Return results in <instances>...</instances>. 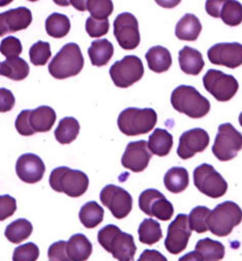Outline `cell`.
Instances as JSON below:
<instances>
[{
	"instance_id": "6da1fadb",
	"label": "cell",
	"mask_w": 242,
	"mask_h": 261,
	"mask_svg": "<svg viewBox=\"0 0 242 261\" xmlns=\"http://www.w3.org/2000/svg\"><path fill=\"white\" fill-rule=\"evenodd\" d=\"M99 245L118 261H132L137 252L133 237L122 232L115 225H107L98 231Z\"/></svg>"
},
{
	"instance_id": "7a4b0ae2",
	"label": "cell",
	"mask_w": 242,
	"mask_h": 261,
	"mask_svg": "<svg viewBox=\"0 0 242 261\" xmlns=\"http://www.w3.org/2000/svg\"><path fill=\"white\" fill-rule=\"evenodd\" d=\"M171 104L176 111L191 118H201L210 111V103L195 87L180 85L173 90Z\"/></svg>"
},
{
	"instance_id": "3957f363",
	"label": "cell",
	"mask_w": 242,
	"mask_h": 261,
	"mask_svg": "<svg viewBox=\"0 0 242 261\" xmlns=\"http://www.w3.org/2000/svg\"><path fill=\"white\" fill-rule=\"evenodd\" d=\"M84 67V57L75 43L64 45L49 63V73L55 79H66L80 74Z\"/></svg>"
},
{
	"instance_id": "277c9868",
	"label": "cell",
	"mask_w": 242,
	"mask_h": 261,
	"mask_svg": "<svg viewBox=\"0 0 242 261\" xmlns=\"http://www.w3.org/2000/svg\"><path fill=\"white\" fill-rule=\"evenodd\" d=\"M157 122V114L151 108H126L117 120L120 132L126 136H139L149 133Z\"/></svg>"
},
{
	"instance_id": "5b68a950",
	"label": "cell",
	"mask_w": 242,
	"mask_h": 261,
	"mask_svg": "<svg viewBox=\"0 0 242 261\" xmlns=\"http://www.w3.org/2000/svg\"><path fill=\"white\" fill-rule=\"evenodd\" d=\"M49 181L54 191L64 193L73 198L84 195L89 186L88 176L84 172L65 166L55 168L51 172Z\"/></svg>"
},
{
	"instance_id": "8992f818",
	"label": "cell",
	"mask_w": 242,
	"mask_h": 261,
	"mask_svg": "<svg viewBox=\"0 0 242 261\" xmlns=\"http://www.w3.org/2000/svg\"><path fill=\"white\" fill-rule=\"evenodd\" d=\"M242 221V211L238 204L232 201L220 203L210 212L208 230L217 237H228Z\"/></svg>"
},
{
	"instance_id": "52a82bcc",
	"label": "cell",
	"mask_w": 242,
	"mask_h": 261,
	"mask_svg": "<svg viewBox=\"0 0 242 261\" xmlns=\"http://www.w3.org/2000/svg\"><path fill=\"white\" fill-rule=\"evenodd\" d=\"M144 75L142 60L135 55H127L116 61L110 69V76L117 87L127 88L140 81Z\"/></svg>"
},
{
	"instance_id": "ba28073f",
	"label": "cell",
	"mask_w": 242,
	"mask_h": 261,
	"mask_svg": "<svg viewBox=\"0 0 242 261\" xmlns=\"http://www.w3.org/2000/svg\"><path fill=\"white\" fill-rule=\"evenodd\" d=\"M194 182L197 189L211 198H221L228 190L225 178L209 164H202L194 170Z\"/></svg>"
},
{
	"instance_id": "9c48e42d",
	"label": "cell",
	"mask_w": 242,
	"mask_h": 261,
	"mask_svg": "<svg viewBox=\"0 0 242 261\" xmlns=\"http://www.w3.org/2000/svg\"><path fill=\"white\" fill-rule=\"evenodd\" d=\"M242 149V134L231 124L223 123L212 146L213 154L222 162H228L237 156Z\"/></svg>"
},
{
	"instance_id": "30bf717a",
	"label": "cell",
	"mask_w": 242,
	"mask_h": 261,
	"mask_svg": "<svg viewBox=\"0 0 242 261\" xmlns=\"http://www.w3.org/2000/svg\"><path fill=\"white\" fill-rule=\"evenodd\" d=\"M205 89L220 102H228L237 93L239 84L231 76L218 70H209L203 77Z\"/></svg>"
},
{
	"instance_id": "8fae6325",
	"label": "cell",
	"mask_w": 242,
	"mask_h": 261,
	"mask_svg": "<svg viewBox=\"0 0 242 261\" xmlns=\"http://www.w3.org/2000/svg\"><path fill=\"white\" fill-rule=\"evenodd\" d=\"M101 203L107 206L111 214L118 220L128 216L132 208V198L124 189L115 185H108L100 192Z\"/></svg>"
},
{
	"instance_id": "7c38bea8",
	"label": "cell",
	"mask_w": 242,
	"mask_h": 261,
	"mask_svg": "<svg viewBox=\"0 0 242 261\" xmlns=\"http://www.w3.org/2000/svg\"><path fill=\"white\" fill-rule=\"evenodd\" d=\"M139 206L144 214L162 221H169L174 215L173 204L155 189H148L141 193Z\"/></svg>"
},
{
	"instance_id": "4fadbf2b",
	"label": "cell",
	"mask_w": 242,
	"mask_h": 261,
	"mask_svg": "<svg viewBox=\"0 0 242 261\" xmlns=\"http://www.w3.org/2000/svg\"><path fill=\"white\" fill-rule=\"evenodd\" d=\"M114 36L122 49H136L141 41L137 18L130 13L118 15L114 21Z\"/></svg>"
},
{
	"instance_id": "5bb4252c",
	"label": "cell",
	"mask_w": 242,
	"mask_h": 261,
	"mask_svg": "<svg viewBox=\"0 0 242 261\" xmlns=\"http://www.w3.org/2000/svg\"><path fill=\"white\" fill-rule=\"evenodd\" d=\"M191 236L189 216L180 214L168 227L165 247L169 253L177 255L186 249Z\"/></svg>"
},
{
	"instance_id": "9a60e30c",
	"label": "cell",
	"mask_w": 242,
	"mask_h": 261,
	"mask_svg": "<svg viewBox=\"0 0 242 261\" xmlns=\"http://www.w3.org/2000/svg\"><path fill=\"white\" fill-rule=\"evenodd\" d=\"M151 158L152 153L145 140L133 141L127 144L121 159V164L132 172H142L147 168Z\"/></svg>"
},
{
	"instance_id": "2e32d148",
	"label": "cell",
	"mask_w": 242,
	"mask_h": 261,
	"mask_svg": "<svg viewBox=\"0 0 242 261\" xmlns=\"http://www.w3.org/2000/svg\"><path fill=\"white\" fill-rule=\"evenodd\" d=\"M207 55L213 64L236 69L242 64V45L239 43L217 44L208 50Z\"/></svg>"
},
{
	"instance_id": "e0dca14e",
	"label": "cell",
	"mask_w": 242,
	"mask_h": 261,
	"mask_svg": "<svg viewBox=\"0 0 242 261\" xmlns=\"http://www.w3.org/2000/svg\"><path fill=\"white\" fill-rule=\"evenodd\" d=\"M210 138L203 128H193L184 132L179 139L177 154L182 160L193 158L196 153L204 151L209 145Z\"/></svg>"
},
{
	"instance_id": "ac0fdd59",
	"label": "cell",
	"mask_w": 242,
	"mask_h": 261,
	"mask_svg": "<svg viewBox=\"0 0 242 261\" xmlns=\"http://www.w3.org/2000/svg\"><path fill=\"white\" fill-rule=\"evenodd\" d=\"M46 166L43 160L34 153L22 154L16 164L18 177L26 184H37L44 177Z\"/></svg>"
},
{
	"instance_id": "d6986e66",
	"label": "cell",
	"mask_w": 242,
	"mask_h": 261,
	"mask_svg": "<svg viewBox=\"0 0 242 261\" xmlns=\"http://www.w3.org/2000/svg\"><path fill=\"white\" fill-rule=\"evenodd\" d=\"M32 22V13L27 8H17L0 13V37L13 34L29 27Z\"/></svg>"
},
{
	"instance_id": "ffe728a7",
	"label": "cell",
	"mask_w": 242,
	"mask_h": 261,
	"mask_svg": "<svg viewBox=\"0 0 242 261\" xmlns=\"http://www.w3.org/2000/svg\"><path fill=\"white\" fill-rule=\"evenodd\" d=\"M55 121L56 113L54 109L48 106H41L34 110H30L28 114V124L34 134L49 132Z\"/></svg>"
},
{
	"instance_id": "44dd1931",
	"label": "cell",
	"mask_w": 242,
	"mask_h": 261,
	"mask_svg": "<svg viewBox=\"0 0 242 261\" xmlns=\"http://www.w3.org/2000/svg\"><path fill=\"white\" fill-rule=\"evenodd\" d=\"M178 61L181 71H183L187 75L197 76L202 72L203 68L205 67L202 54L198 50L189 46H185L179 51Z\"/></svg>"
},
{
	"instance_id": "7402d4cb",
	"label": "cell",
	"mask_w": 242,
	"mask_h": 261,
	"mask_svg": "<svg viewBox=\"0 0 242 261\" xmlns=\"http://www.w3.org/2000/svg\"><path fill=\"white\" fill-rule=\"evenodd\" d=\"M66 251L71 261H86L92 253V244L84 234H74L66 242Z\"/></svg>"
},
{
	"instance_id": "603a6c76",
	"label": "cell",
	"mask_w": 242,
	"mask_h": 261,
	"mask_svg": "<svg viewBox=\"0 0 242 261\" xmlns=\"http://www.w3.org/2000/svg\"><path fill=\"white\" fill-rule=\"evenodd\" d=\"M202 30L200 20L193 14H185L177 23L175 35L181 41H196Z\"/></svg>"
},
{
	"instance_id": "cb8c5ba5",
	"label": "cell",
	"mask_w": 242,
	"mask_h": 261,
	"mask_svg": "<svg viewBox=\"0 0 242 261\" xmlns=\"http://www.w3.org/2000/svg\"><path fill=\"white\" fill-rule=\"evenodd\" d=\"M148 68L154 73L167 72L172 65V56L170 51L162 46H154L145 54Z\"/></svg>"
},
{
	"instance_id": "d4e9b609",
	"label": "cell",
	"mask_w": 242,
	"mask_h": 261,
	"mask_svg": "<svg viewBox=\"0 0 242 261\" xmlns=\"http://www.w3.org/2000/svg\"><path fill=\"white\" fill-rule=\"evenodd\" d=\"M114 54V47L107 39H101L92 42L88 49V55L92 65L103 67L107 65Z\"/></svg>"
},
{
	"instance_id": "484cf974",
	"label": "cell",
	"mask_w": 242,
	"mask_h": 261,
	"mask_svg": "<svg viewBox=\"0 0 242 261\" xmlns=\"http://www.w3.org/2000/svg\"><path fill=\"white\" fill-rule=\"evenodd\" d=\"M29 65L21 57L6 59L0 64V76L15 81L24 80L29 75Z\"/></svg>"
},
{
	"instance_id": "4316f807",
	"label": "cell",
	"mask_w": 242,
	"mask_h": 261,
	"mask_svg": "<svg viewBox=\"0 0 242 261\" xmlns=\"http://www.w3.org/2000/svg\"><path fill=\"white\" fill-rule=\"evenodd\" d=\"M148 148L152 154L158 156L168 155L173 147V137L164 128H155L147 142Z\"/></svg>"
},
{
	"instance_id": "83f0119b",
	"label": "cell",
	"mask_w": 242,
	"mask_h": 261,
	"mask_svg": "<svg viewBox=\"0 0 242 261\" xmlns=\"http://www.w3.org/2000/svg\"><path fill=\"white\" fill-rule=\"evenodd\" d=\"M80 133V123L74 117H64L62 118L56 129L55 138L60 144H70L72 143Z\"/></svg>"
},
{
	"instance_id": "f1b7e54d",
	"label": "cell",
	"mask_w": 242,
	"mask_h": 261,
	"mask_svg": "<svg viewBox=\"0 0 242 261\" xmlns=\"http://www.w3.org/2000/svg\"><path fill=\"white\" fill-rule=\"evenodd\" d=\"M164 184L169 192L173 194L181 193L189 187V172L182 167H173L166 173Z\"/></svg>"
},
{
	"instance_id": "f546056e",
	"label": "cell",
	"mask_w": 242,
	"mask_h": 261,
	"mask_svg": "<svg viewBox=\"0 0 242 261\" xmlns=\"http://www.w3.org/2000/svg\"><path fill=\"white\" fill-rule=\"evenodd\" d=\"M198 252L204 261H220L225 257V247L222 243L211 239H203L196 245Z\"/></svg>"
},
{
	"instance_id": "4dcf8cb0",
	"label": "cell",
	"mask_w": 242,
	"mask_h": 261,
	"mask_svg": "<svg viewBox=\"0 0 242 261\" xmlns=\"http://www.w3.org/2000/svg\"><path fill=\"white\" fill-rule=\"evenodd\" d=\"M33 230L32 224L26 219H18L6 228L5 236L13 244H21L27 240Z\"/></svg>"
},
{
	"instance_id": "1f68e13d",
	"label": "cell",
	"mask_w": 242,
	"mask_h": 261,
	"mask_svg": "<svg viewBox=\"0 0 242 261\" xmlns=\"http://www.w3.org/2000/svg\"><path fill=\"white\" fill-rule=\"evenodd\" d=\"M71 29V21L65 15L53 13L46 20L47 34L55 39L64 38Z\"/></svg>"
},
{
	"instance_id": "d6a6232c",
	"label": "cell",
	"mask_w": 242,
	"mask_h": 261,
	"mask_svg": "<svg viewBox=\"0 0 242 261\" xmlns=\"http://www.w3.org/2000/svg\"><path fill=\"white\" fill-rule=\"evenodd\" d=\"M103 215H105V212L102 207L95 201H90L81 207L79 219L85 228L92 229L102 222Z\"/></svg>"
},
{
	"instance_id": "836d02e7",
	"label": "cell",
	"mask_w": 242,
	"mask_h": 261,
	"mask_svg": "<svg viewBox=\"0 0 242 261\" xmlns=\"http://www.w3.org/2000/svg\"><path fill=\"white\" fill-rule=\"evenodd\" d=\"M138 233H139L140 242L149 246L158 243L163 238V231L159 223L152 219L143 220V222L140 224L139 229H138Z\"/></svg>"
},
{
	"instance_id": "e575fe53",
	"label": "cell",
	"mask_w": 242,
	"mask_h": 261,
	"mask_svg": "<svg viewBox=\"0 0 242 261\" xmlns=\"http://www.w3.org/2000/svg\"><path fill=\"white\" fill-rule=\"evenodd\" d=\"M220 18L229 26H238L242 22V5L232 0L224 2L220 11Z\"/></svg>"
},
{
	"instance_id": "d590c367",
	"label": "cell",
	"mask_w": 242,
	"mask_h": 261,
	"mask_svg": "<svg viewBox=\"0 0 242 261\" xmlns=\"http://www.w3.org/2000/svg\"><path fill=\"white\" fill-rule=\"evenodd\" d=\"M210 210L206 206L195 207L189 216V224L191 230L198 233H204L208 231V220L210 216Z\"/></svg>"
},
{
	"instance_id": "8d00e7d4",
	"label": "cell",
	"mask_w": 242,
	"mask_h": 261,
	"mask_svg": "<svg viewBox=\"0 0 242 261\" xmlns=\"http://www.w3.org/2000/svg\"><path fill=\"white\" fill-rule=\"evenodd\" d=\"M113 3L110 0H88L85 2V10L96 20H107L113 13Z\"/></svg>"
},
{
	"instance_id": "74e56055",
	"label": "cell",
	"mask_w": 242,
	"mask_h": 261,
	"mask_svg": "<svg viewBox=\"0 0 242 261\" xmlns=\"http://www.w3.org/2000/svg\"><path fill=\"white\" fill-rule=\"evenodd\" d=\"M51 48L50 44L46 42L39 41L31 46L29 50L30 61L34 65H45L51 58Z\"/></svg>"
},
{
	"instance_id": "f35d334b",
	"label": "cell",
	"mask_w": 242,
	"mask_h": 261,
	"mask_svg": "<svg viewBox=\"0 0 242 261\" xmlns=\"http://www.w3.org/2000/svg\"><path fill=\"white\" fill-rule=\"evenodd\" d=\"M39 256V247L33 243H27L15 249L13 254V261H37Z\"/></svg>"
},
{
	"instance_id": "ab89813d",
	"label": "cell",
	"mask_w": 242,
	"mask_h": 261,
	"mask_svg": "<svg viewBox=\"0 0 242 261\" xmlns=\"http://www.w3.org/2000/svg\"><path fill=\"white\" fill-rule=\"evenodd\" d=\"M110 28L109 20H96L89 17L86 21V31L90 38H100L108 34Z\"/></svg>"
},
{
	"instance_id": "60d3db41",
	"label": "cell",
	"mask_w": 242,
	"mask_h": 261,
	"mask_svg": "<svg viewBox=\"0 0 242 261\" xmlns=\"http://www.w3.org/2000/svg\"><path fill=\"white\" fill-rule=\"evenodd\" d=\"M22 50L23 48L20 40L15 37H8L4 39L2 44H0V52L5 57H7V59L19 57Z\"/></svg>"
},
{
	"instance_id": "b9f144b4",
	"label": "cell",
	"mask_w": 242,
	"mask_h": 261,
	"mask_svg": "<svg viewBox=\"0 0 242 261\" xmlns=\"http://www.w3.org/2000/svg\"><path fill=\"white\" fill-rule=\"evenodd\" d=\"M17 211V201L10 195H0V221L12 217Z\"/></svg>"
},
{
	"instance_id": "7bdbcfd3",
	"label": "cell",
	"mask_w": 242,
	"mask_h": 261,
	"mask_svg": "<svg viewBox=\"0 0 242 261\" xmlns=\"http://www.w3.org/2000/svg\"><path fill=\"white\" fill-rule=\"evenodd\" d=\"M48 256L51 261H71L66 251V242L64 241L52 244L48 250Z\"/></svg>"
},
{
	"instance_id": "ee69618b",
	"label": "cell",
	"mask_w": 242,
	"mask_h": 261,
	"mask_svg": "<svg viewBox=\"0 0 242 261\" xmlns=\"http://www.w3.org/2000/svg\"><path fill=\"white\" fill-rule=\"evenodd\" d=\"M16 100L13 92L7 88H0V112H9L15 106Z\"/></svg>"
},
{
	"instance_id": "f6af8a7d",
	"label": "cell",
	"mask_w": 242,
	"mask_h": 261,
	"mask_svg": "<svg viewBox=\"0 0 242 261\" xmlns=\"http://www.w3.org/2000/svg\"><path fill=\"white\" fill-rule=\"evenodd\" d=\"M30 110H23L18 115L15 125L18 130V133L22 136H32L34 133L31 130L28 124V114Z\"/></svg>"
},
{
	"instance_id": "bcb514c9",
	"label": "cell",
	"mask_w": 242,
	"mask_h": 261,
	"mask_svg": "<svg viewBox=\"0 0 242 261\" xmlns=\"http://www.w3.org/2000/svg\"><path fill=\"white\" fill-rule=\"evenodd\" d=\"M137 261H168V259L156 250H145Z\"/></svg>"
},
{
	"instance_id": "7dc6e473",
	"label": "cell",
	"mask_w": 242,
	"mask_h": 261,
	"mask_svg": "<svg viewBox=\"0 0 242 261\" xmlns=\"http://www.w3.org/2000/svg\"><path fill=\"white\" fill-rule=\"evenodd\" d=\"M224 2H221V0H210V2L206 3V12L208 13L213 18H220V11L223 6Z\"/></svg>"
},
{
	"instance_id": "c3c4849f",
	"label": "cell",
	"mask_w": 242,
	"mask_h": 261,
	"mask_svg": "<svg viewBox=\"0 0 242 261\" xmlns=\"http://www.w3.org/2000/svg\"><path fill=\"white\" fill-rule=\"evenodd\" d=\"M178 261H204L198 252H190L184 256L180 257Z\"/></svg>"
},
{
	"instance_id": "681fc988",
	"label": "cell",
	"mask_w": 242,
	"mask_h": 261,
	"mask_svg": "<svg viewBox=\"0 0 242 261\" xmlns=\"http://www.w3.org/2000/svg\"><path fill=\"white\" fill-rule=\"evenodd\" d=\"M239 123H240V125L242 126V112H241L240 115H239Z\"/></svg>"
},
{
	"instance_id": "f907efd6",
	"label": "cell",
	"mask_w": 242,
	"mask_h": 261,
	"mask_svg": "<svg viewBox=\"0 0 242 261\" xmlns=\"http://www.w3.org/2000/svg\"><path fill=\"white\" fill-rule=\"evenodd\" d=\"M0 64H2V62H0Z\"/></svg>"
}]
</instances>
